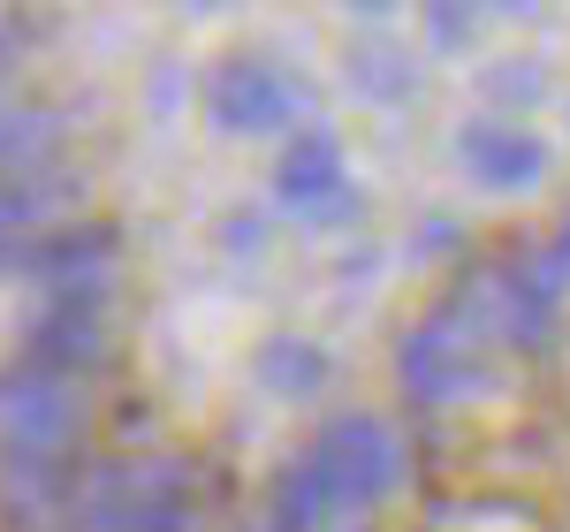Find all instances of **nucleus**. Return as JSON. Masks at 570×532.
I'll use <instances>...</instances> for the list:
<instances>
[{"instance_id": "nucleus-19", "label": "nucleus", "mask_w": 570, "mask_h": 532, "mask_svg": "<svg viewBox=\"0 0 570 532\" xmlns=\"http://www.w3.org/2000/svg\"><path fill=\"white\" fill-rule=\"evenodd\" d=\"M0 107H8V99H0Z\"/></svg>"}, {"instance_id": "nucleus-17", "label": "nucleus", "mask_w": 570, "mask_h": 532, "mask_svg": "<svg viewBox=\"0 0 570 532\" xmlns=\"http://www.w3.org/2000/svg\"><path fill=\"white\" fill-rule=\"evenodd\" d=\"M266 228H259V214H236V228H228V244H236V252H244V244H259Z\"/></svg>"}, {"instance_id": "nucleus-11", "label": "nucleus", "mask_w": 570, "mask_h": 532, "mask_svg": "<svg viewBox=\"0 0 570 532\" xmlns=\"http://www.w3.org/2000/svg\"><path fill=\"white\" fill-rule=\"evenodd\" d=\"M456 152H464V168L487 183V190H532L540 168H548V145L525 130H510V122H464L456 130Z\"/></svg>"}, {"instance_id": "nucleus-10", "label": "nucleus", "mask_w": 570, "mask_h": 532, "mask_svg": "<svg viewBox=\"0 0 570 532\" xmlns=\"http://www.w3.org/2000/svg\"><path fill=\"white\" fill-rule=\"evenodd\" d=\"M61 145H69V115L61 107H39V99H8L0 107V183L69 168Z\"/></svg>"}, {"instance_id": "nucleus-3", "label": "nucleus", "mask_w": 570, "mask_h": 532, "mask_svg": "<svg viewBox=\"0 0 570 532\" xmlns=\"http://www.w3.org/2000/svg\"><path fill=\"white\" fill-rule=\"evenodd\" d=\"M449 312L480 335L487 351L502 343V351H518V357H540L556 343V297L540 282H525V274H510V266H472L456 282Z\"/></svg>"}, {"instance_id": "nucleus-8", "label": "nucleus", "mask_w": 570, "mask_h": 532, "mask_svg": "<svg viewBox=\"0 0 570 532\" xmlns=\"http://www.w3.org/2000/svg\"><path fill=\"white\" fill-rule=\"evenodd\" d=\"M107 351H115L107 297H53V305L31 319V357H23V365L77 381V373H91V365H107Z\"/></svg>"}, {"instance_id": "nucleus-16", "label": "nucleus", "mask_w": 570, "mask_h": 532, "mask_svg": "<svg viewBox=\"0 0 570 532\" xmlns=\"http://www.w3.org/2000/svg\"><path fill=\"white\" fill-rule=\"evenodd\" d=\"M540 289H548V297L570 289V221L556 228V244H548V259H540Z\"/></svg>"}, {"instance_id": "nucleus-1", "label": "nucleus", "mask_w": 570, "mask_h": 532, "mask_svg": "<svg viewBox=\"0 0 570 532\" xmlns=\"http://www.w3.org/2000/svg\"><path fill=\"white\" fill-rule=\"evenodd\" d=\"M220 480L198 456H85L69 472V532H206Z\"/></svg>"}, {"instance_id": "nucleus-12", "label": "nucleus", "mask_w": 570, "mask_h": 532, "mask_svg": "<svg viewBox=\"0 0 570 532\" xmlns=\"http://www.w3.org/2000/svg\"><path fill=\"white\" fill-rule=\"evenodd\" d=\"M274 190L289 198V206H305V214H357L351 183H343V145L327 130H312L289 145V160L274 168Z\"/></svg>"}, {"instance_id": "nucleus-5", "label": "nucleus", "mask_w": 570, "mask_h": 532, "mask_svg": "<svg viewBox=\"0 0 570 532\" xmlns=\"http://www.w3.org/2000/svg\"><path fill=\"white\" fill-rule=\"evenodd\" d=\"M395 373H403V396L426 403V411H434V403H456V396H480V388H487V343L441 305L434 319L411 327V343H403V357H395Z\"/></svg>"}, {"instance_id": "nucleus-2", "label": "nucleus", "mask_w": 570, "mask_h": 532, "mask_svg": "<svg viewBox=\"0 0 570 532\" xmlns=\"http://www.w3.org/2000/svg\"><path fill=\"white\" fill-rule=\"evenodd\" d=\"M85 434H91V411L77 396V381L39 373V365L0 373V494L53 480V472H77Z\"/></svg>"}, {"instance_id": "nucleus-13", "label": "nucleus", "mask_w": 570, "mask_h": 532, "mask_svg": "<svg viewBox=\"0 0 570 532\" xmlns=\"http://www.w3.org/2000/svg\"><path fill=\"white\" fill-rule=\"evenodd\" d=\"M252 381L282 403H305L312 388L327 381V351H312L297 335H274V343H259V357H252Z\"/></svg>"}, {"instance_id": "nucleus-4", "label": "nucleus", "mask_w": 570, "mask_h": 532, "mask_svg": "<svg viewBox=\"0 0 570 532\" xmlns=\"http://www.w3.org/2000/svg\"><path fill=\"white\" fill-rule=\"evenodd\" d=\"M312 464H320V480L335 494H351L357 510H381L403 480H411V456L395 442L389 418H373V411H343V418H327L320 426V442L305 449Z\"/></svg>"}, {"instance_id": "nucleus-9", "label": "nucleus", "mask_w": 570, "mask_h": 532, "mask_svg": "<svg viewBox=\"0 0 570 532\" xmlns=\"http://www.w3.org/2000/svg\"><path fill=\"white\" fill-rule=\"evenodd\" d=\"M274 532H373V510H357L351 494H335L320 480V464L297 456L282 480H274V510H266Z\"/></svg>"}, {"instance_id": "nucleus-15", "label": "nucleus", "mask_w": 570, "mask_h": 532, "mask_svg": "<svg viewBox=\"0 0 570 532\" xmlns=\"http://www.w3.org/2000/svg\"><path fill=\"white\" fill-rule=\"evenodd\" d=\"M472 8H456V0H441V8H426V39L441 46V53H456V46H472Z\"/></svg>"}, {"instance_id": "nucleus-18", "label": "nucleus", "mask_w": 570, "mask_h": 532, "mask_svg": "<svg viewBox=\"0 0 570 532\" xmlns=\"http://www.w3.org/2000/svg\"><path fill=\"white\" fill-rule=\"evenodd\" d=\"M8 53H16V23L0 16V61H8Z\"/></svg>"}, {"instance_id": "nucleus-7", "label": "nucleus", "mask_w": 570, "mask_h": 532, "mask_svg": "<svg viewBox=\"0 0 570 532\" xmlns=\"http://www.w3.org/2000/svg\"><path fill=\"white\" fill-rule=\"evenodd\" d=\"M77 214H85V176L77 168L0 183V266H31V252H46L61 228H77Z\"/></svg>"}, {"instance_id": "nucleus-6", "label": "nucleus", "mask_w": 570, "mask_h": 532, "mask_svg": "<svg viewBox=\"0 0 570 532\" xmlns=\"http://www.w3.org/2000/svg\"><path fill=\"white\" fill-rule=\"evenodd\" d=\"M206 107H214L220 130H289L297 115L312 107L305 77H289L282 61H266V53H228L214 77H206Z\"/></svg>"}, {"instance_id": "nucleus-14", "label": "nucleus", "mask_w": 570, "mask_h": 532, "mask_svg": "<svg viewBox=\"0 0 570 532\" xmlns=\"http://www.w3.org/2000/svg\"><path fill=\"white\" fill-rule=\"evenodd\" d=\"M351 85L373 91V99H403V91H411V61L373 39V46H357V53H351Z\"/></svg>"}, {"instance_id": "nucleus-20", "label": "nucleus", "mask_w": 570, "mask_h": 532, "mask_svg": "<svg viewBox=\"0 0 570 532\" xmlns=\"http://www.w3.org/2000/svg\"><path fill=\"white\" fill-rule=\"evenodd\" d=\"M266 532H274V525H266Z\"/></svg>"}]
</instances>
